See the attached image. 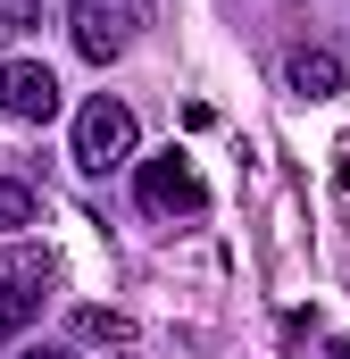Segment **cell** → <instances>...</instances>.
Masks as SVG:
<instances>
[{"mask_svg": "<svg viewBox=\"0 0 350 359\" xmlns=\"http://www.w3.org/2000/svg\"><path fill=\"white\" fill-rule=\"evenodd\" d=\"M34 318H42V292H34V276H0V343H17Z\"/></svg>", "mask_w": 350, "mask_h": 359, "instance_id": "obj_6", "label": "cell"}, {"mask_svg": "<svg viewBox=\"0 0 350 359\" xmlns=\"http://www.w3.org/2000/svg\"><path fill=\"white\" fill-rule=\"evenodd\" d=\"M25 226H34V192L17 176H0V234H25Z\"/></svg>", "mask_w": 350, "mask_h": 359, "instance_id": "obj_8", "label": "cell"}, {"mask_svg": "<svg viewBox=\"0 0 350 359\" xmlns=\"http://www.w3.org/2000/svg\"><path fill=\"white\" fill-rule=\"evenodd\" d=\"M284 84L300 92V100H334V92H342V59L317 50V42H300V50L284 59Z\"/></svg>", "mask_w": 350, "mask_h": 359, "instance_id": "obj_5", "label": "cell"}, {"mask_svg": "<svg viewBox=\"0 0 350 359\" xmlns=\"http://www.w3.org/2000/svg\"><path fill=\"white\" fill-rule=\"evenodd\" d=\"M17 359H67V351H50V343H25V351H17Z\"/></svg>", "mask_w": 350, "mask_h": 359, "instance_id": "obj_10", "label": "cell"}, {"mask_svg": "<svg viewBox=\"0 0 350 359\" xmlns=\"http://www.w3.org/2000/svg\"><path fill=\"white\" fill-rule=\"evenodd\" d=\"M0 117L50 126V117H59V76H50L42 59H0Z\"/></svg>", "mask_w": 350, "mask_h": 359, "instance_id": "obj_4", "label": "cell"}, {"mask_svg": "<svg viewBox=\"0 0 350 359\" xmlns=\"http://www.w3.org/2000/svg\"><path fill=\"white\" fill-rule=\"evenodd\" d=\"M134 192H142V209H150V217H200V209H209V192H200V176H192V159H183V151L134 159Z\"/></svg>", "mask_w": 350, "mask_h": 359, "instance_id": "obj_3", "label": "cell"}, {"mask_svg": "<svg viewBox=\"0 0 350 359\" xmlns=\"http://www.w3.org/2000/svg\"><path fill=\"white\" fill-rule=\"evenodd\" d=\"M42 25V0H0V34H34Z\"/></svg>", "mask_w": 350, "mask_h": 359, "instance_id": "obj_9", "label": "cell"}, {"mask_svg": "<svg viewBox=\"0 0 350 359\" xmlns=\"http://www.w3.org/2000/svg\"><path fill=\"white\" fill-rule=\"evenodd\" d=\"M76 334L100 343V351H134V343H142V326H134L125 309H76Z\"/></svg>", "mask_w": 350, "mask_h": 359, "instance_id": "obj_7", "label": "cell"}, {"mask_svg": "<svg viewBox=\"0 0 350 359\" xmlns=\"http://www.w3.org/2000/svg\"><path fill=\"white\" fill-rule=\"evenodd\" d=\"M134 151H142V126H134V109H125V100H108V92H100V100L76 109V168H84V176L125 168Z\"/></svg>", "mask_w": 350, "mask_h": 359, "instance_id": "obj_1", "label": "cell"}, {"mask_svg": "<svg viewBox=\"0 0 350 359\" xmlns=\"http://www.w3.org/2000/svg\"><path fill=\"white\" fill-rule=\"evenodd\" d=\"M67 25H76V50H84L92 67H108V59L134 50V34H142V0H76Z\"/></svg>", "mask_w": 350, "mask_h": 359, "instance_id": "obj_2", "label": "cell"}, {"mask_svg": "<svg viewBox=\"0 0 350 359\" xmlns=\"http://www.w3.org/2000/svg\"><path fill=\"white\" fill-rule=\"evenodd\" d=\"M117 359H134V351H117Z\"/></svg>", "mask_w": 350, "mask_h": 359, "instance_id": "obj_12", "label": "cell"}, {"mask_svg": "<svg viewBox=\"0 0 350 359\" xmlns=\"http://www.w3.org/2000/svg\"><path fill=\"white\" fill-rule=\"evenodd\" d=\"M326 359H350V343H334V351H326Z\"/></svg>", "mask_w": 350, "mask_h": 359, "instance_id": "obj_11", "label": "cell"}]
</instances>
